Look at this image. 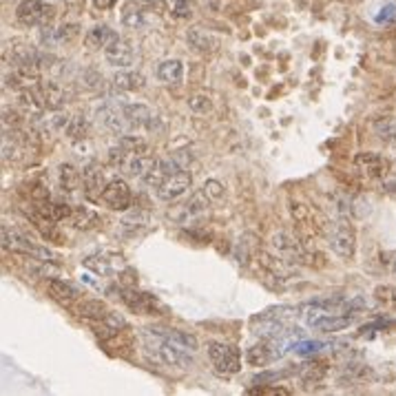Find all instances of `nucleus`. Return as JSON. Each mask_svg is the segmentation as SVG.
<instances>
[{
	"mask_svg": "<svg viewBox=\"0 0 396 396\" xmlns=\"http://www.w3.org/2000/svg\"><path fill=\"white\" fill-rule=\"evenodd\" d=\"M186 40H188V44L193 47L195 51H199V53H213V51H217L220 47H222V40L217 38V35L211 33V31L197 29V27L188 31Z\"/></svg>",
	"mask_w": 396,
	"mask_h": 396,
	"instance_id": "a211bd4d",
	"label": "nucleus"
},
{
	"mask_svg": "<svg viewBox=\"0 0 396 396\" xmlns=\"http://www.w3.org/2000/svg\"><path fill=\"white\" fill-rule=\"evenodd\" d=\"M396 20V3H386L379 11H377V16H374V22L377 25H390V22Z\"/></svg>",
	"mask_w": 396,
	"mask_h": 396,
	"instance_id": "e433bc0d",
	"label": "nucleus"
},
{
	"mask_svg": "<svg viewBox=\"0 0 396 396\" xmlns=\"http://www.w3.org/2000/svg\"><path fill=\"white\" fill-rule=\"evenodd\" d=\"M392 268H394V272H396V259L392 261Z\"/></svg>",
	"mask_w": 396,
	"mask_h": 396,
	"instance_id": "49530a36",
	"label": "nucleus"
},
{
	"mask_svg": "<svg viewBox=\"0 0 396 396\" xmlns=\"http://www.w3.org/2000/svg\"><path fill=\"white\" fill-rule=\"evenodd\" d=\"M47 292L53 299V302L63 304V306H71L80 299V290L76 286H71L69 281L63 279H49V286H47Z\"/></svg>",
	"mask_w": 396,
	"mask_h": 396,
	"instance_id": "aec40b11",
	"label": "nucleus"
},
{
	"mask_svg": "<svg viewBox=\"0 0 396 396\" xmlns=\"http://www.w3.org/2000/svg\"><path fill=\"white\" fill-rule=\"evenodd\" d=\"M188 106L193 109L195 113H208L213 109L211 104V98H206V95H193V98L188 100Z\"/></svg>",
	"mask_w": 396,
	"mask_h": 396,
	"instance_id": "58836bf2",
	"label": "nucleus"
},
{
	"mask_svg": "<svg viewBox=\"0 0 396 396\" xmlns=\"http://www.w3.org/2000/svg\"><path fill=\"white\" fill-rule=\"evenodd\" d=\"M144 85H147V80L138 71H119L113 78V87L117 91H140L144 89Z\"/></svg>",
	"mask_w": 396,
	"mask_h": 396,
	"instance_id": "c756f323",
	"label": "nucleus"
},
{
	"mask_svg": "<svg viewBox=\"0 0 396 396\" xmlns=\"http://www.w3.org/2000/svg\"><path fill=\"white\" fill-rule=\"evenodd\" d=\"M82 184H85V195L91 201L102 199V193L106 188V179H104V169L100 162H91L89 166H85V173H82Z\"/></svg>",
	"mask_w": 396,
	"mask_h": 396,
	"instance_id": "f8f14e48",
	"label": "nucleus"
},
{
	"mask_svg": "<svg viewBox=\"0 0 396 396\" xmlns=\"http://www.w3.org/2000/svg\"><path fill=\"white\" fill-rule=\"evenodd\" d=\"M122 302L135 315H155L158 310H166L158 297H153L149 292H140L135 288H122Z\"/></svg>",
	"mask_w": 396,
	"mask_h": 396,
	"instance_id": "1a4fd4ad",
	"label": "nucleus"
},
{
	"mask_svg": "<svg viewBox=\"0 0 396 396\" xmlns=\"http://www.w3.org/2000/svg\"><path fill=\"white\" fill-rule=\"evenodd\" d=\"M158 80L164 82V85H169V87L182 85V80H184L182 60H164V63L158 67Z\"/></svg>",
	"mask_w": 396,
	"mask_h": 396,
	"instance_id": "5701e85b",
	"label": "nucleus"
},
{
	"mask_svg": "<svg viewBox=\"0 0 396 396\" xmlns=\"http://www.w3.org/2000/svg\"><path fill=\"white\" fill-rule=\"evenodd\" d=\"M208 356L220 377H233L242 370V352H239L237 345L224 341H208Z\"/></svg>",
	"mask_w": 396,
	"mask_h": 396,
	"instance_id": "f03ea898",
	"label": "nucleus"
},
{
	"mask_svg": "<svg viewBox=\"0 0 396 396\" xmlns=\"http://www.w3.org/2000/svg\"><path fill=\"white\" fill-rule=\"evenodd\" d=\"M78 33H80V27L76 25V22H69V25H63L58 29L47 27L42 31V40H44V44H49V47H58V44H67L71 40H76Z\"/></svg>",
	"mask_w": 396,
	"mask_h": 396,
	"instance_id": "412c9836",
	"label": "nucleus"
},
{
	"mask_svg": "<svg viewBox=\"0 0 396 396\" xmlns=\"http://www.w3.org/2000/svg\"><path fill=\"white\" fill-rule=\"evenodd\" d=\"M115 38V33L111 31V27L106 25H95L87 31L85 35V44L87 49L91 51H98V49H106V44H109L111 40Z\"/></svg>",
	"mask_w": 396,
	"mask_h": 396,
	"instance_id": "bb28decb",
	"label": "nucleus"
},
{
	"mask_svg": "<svg viewBox=\"0 0 396 396\" xmlns=\"http://www.w3.org/2000/svg\"><path fill=\"white\" fill-rule=\"evenodd\" d=\"M113 3L115 0H93V5H95V9H111L113 7Z\"/></svg>",
	"mask_w": 396,
	"mask_h": 396,
	"instance_id": "c03bdc74",
	"label": "nucleus"
},
{
	"mask_svg": "<svg viewBox=\"0 0 396 396\" xmlns=\"http://www.w3.org/2000/svg\"><path fill=\"white\" fill-rule=\"evenodd\" d=\"M3 246L7 250H14V253H22V255H29V257L56 259V255L51 253V250H47L35 242H31L29 235L20 233L18 228H11V226H3Z\"/></svg>",
	"mask_w": 396,
	"mask_h": 396,
	"instance_id": "7ed1b4c3",
	"label": "nucleus"
},
{
	"mask_svg": "<svg viewBox=\"0 0 396 396\" xmlns=\"http://www.w3.org/2000/svg\"><path fill=\"white\" fill-rule=\"evenodd\" d=\"M270 242H272V248L279 253V257L286 259L288 263L297 261V259L304 261V244L299 242L295 235L281 231V233H274Z\"/></svg>",
	"mask_w": 396,
	"mask_h": 396,
	"instance_id": "ddd939ff",
	"label": "nucleus"
},
{
	"mask_svg": "<svg viewBox=\"0 0 396 396\" xmlns=\"http://www.w3.org/2000/svg\"><path fill=\"white\" fill-rule=\"evenodd\" d=\"M71 224H74L78 231H93V228L100 226V215L91 211V208H85V206H74V213H71Z\"/></svg>",
	"mask_w": 396,
	"mask_h": 396,
	"instance_id": "c85d7f7f",
	"label": "nucleus"
},
{
	"mask_svg": "<svg viewBox=\"0 0 396 396\" xmlns=\"http://www.w3.org/2000/svg\"><path fill=\"white\" fill-rule=\"evenodd\" d=\"M392 326V321H386V319H381V321H374V323H368V326L361 328L363 334H370V332H377V330H386Z\"/></svg>",
	"mask_w": 396,
	"mask_h": 396,
	"instance_id": "79ce46f5",
	"label": "nucleus"
},
{
	"mask_svg": "<svg viewBox=\"0 0 396 396\" xmlns=\"http://www.w3.org/2000/svg\"><path fill=\"white\" fill-rule=\"evenodd\" d=\"M109 306H106L102 299H85V302H80L76 306V315L80 319H87V321H100L102 317L109 315Z\"/></svg>",
	"mask_w": 396,
	"mask_h": 396,
	"instance_id": "b1692460",
	"label": "nucleus"
},
{
	"mask_svg": "<svg viewBox=\"0 0 396 396\" xmlns=\"http://www.w3.org/2000/svg\"><path fill=\"white\" fill-rule=\"evenodd\" d=\"M124 328H126V319L119 315V312H109V315L102 317L100 321H95L93 332L100 341H111L119 337Z\"/></svg>",
	"mask_w": 396,
	"mask_h": 396,
	"instance_id": "dca6fc26",
	"label": "nucleus"
},
{
	"mask_svg": "<svg viewBox=\"0 0 396 396\" xmlns=\"http://www.w3.org/2000/svg\"><path fill=\"white\" fill-rule=\"evenodd\" d=\"M374 297L379 304L396 310V286H379L374 290Z\"/></svg>",
	"mask_w": 396,
	"mask_h": 396,
	"instance_id": "c9c22d12",
	"label": "nucleus"
},
{
	"mask_svg": "<svg viewBox=\"0 0 396 396\" xmlns=\"http://www.w3.org/2000/svg\"><path fill=\"white\" fill-rule=\"evenodd\" d=\"M85 266L93 272L102 274V277H117L119 272H124L126 263L124 257L117 253H95L85 257Z\"/></svg>",
	"mask_w": 396,
	"mask_h": 396,
	"instance_id": "6e6552de",
	"label": "nucleus"
},
{
	"mask_svg": "<svg viewBox=\"0 0 396 396\" xmlns=\"http://www.w3.org/2000/svg\"><path fill=\"white\" fill-rule=\"evenodd\" d=\"M122 109H124V115L129 119V124L133 131L142 129V126H149L153 129V113L149 106H144V104H122Z\"/></svg>",
	"mask_w": 396,
	"mask_h": 396,
	"instance_id": "4be33fe9",
	"label": "nucleus"
},
{
	"mask_svg": "<svg viewBox=\"0 0 396 396\" xmlns=\"http://www.w3.org/2000/svg\"><path fill=\"white\" fill-rule=\"evenodd\" d=\"M190 182H193V179H190V173H186V171H177V173H173V175H166L164 177V182L155 188L158 190V197L162 199V201H173V199H177V197H182L186 190L190 188Z\"/></svg>",
	"mask_w": 396,
	"mask_h": 396,
	"instance_id": "9d476101",
	"label": "nucleus"
},
{
	"mask_svg": "<svg viewBox=\"0 0 396 396\" xmlns=\"http://www.w3.org/2000/svg\"><path fill=\"white\" fill-rule=\"evenodd\" d=\"M138 3H142V5H149V7H164V0H138Z\"/></svg>",
	"mask_w": 396,
	"mask_h": 396,
	"instance_id": "a18cd8bd",
	"label": "nucleus"
},
{
	"mask_svg": "<svg viewBox=\"0 0 396 396\" xmlns=\"http://www.w3.org/2000/svg\"><path fill=\"white\" fill-rule=\"evenodd\" d=\"M158 162L160 160L151 158V155H147V153H133V155H129V160L122 164V171H126L129 175H133V177L144 179L155 169V166H158Z\"/></svg>",
	"mask_w": 396,
	"mask_h": 396,
	"instance_id": "6ab92c4d",
	"label": "nucleus"
},
{
	"mask_svg": "<svg viewBox=\"0 0 396 396\" xmlns=\"http://www.w3.org/2000/svg\"><path fill=\"white\" fill-rule=\"evenodd\" d=\"M299 377H302L308 386H319V383L328 377V363L326 361H310L304 363L299 370Z\"/></svg>",
	"mask_w": 396,
	"mask_h": 396,
	"instance_id": "7c9ffc66",
	"label": "nucleus"
},
{
	"mask_svg": "<svg viewBox=\"0 0 396 396\" xmlns=\"http://www.w3.org/2000/svg\"><path fill=\"white\" fill-rule=\"evenodd\" d=\"M56 9L44 0H22L16 7V18L25 27H44L53 20Z\"/></svg>",
	"mask_w": 396,
	"mask_h": 396,
	"instance_id": "39448f33",
	"label": "nucleus"
},
{
	"mask_svg": "<svg viewBox=\"0 0 396 396\" xmlns=\"http://www.w3.org/2000/svg\"><path fill=\"white\" fill-rule=\"evenodd\" d=\"M144 352L149 354L151 361L164 368H175V370H188L193 368V352L184 350V347L175 345L173 341L164 339L162 334H158L153 328L144 330Z\"/></svg>",
	"mask_w": 396,
	"mask_h": 396,
	"instance_id": "f257e3e1",
	"label": "nucleus"
},
{
	"mask_svg": "<svg viewBox=\"0 0 396 396\" xmlns=\"http://www.w3.org/2000/svg\"><path fill=\"white\" fill-rule=\"evenodd\" d=\"M58 179H60V186H63V190H67V193H74V190H78L80 184H82V173H78V169L74 164H60Z\"/></svg>",
	"mask_w": 396,
	"mask_h": 396,
	"instance_id": "2f4dec72",
	"label": "nucleus"
},
{
	"mask_svg": "<svg viewBox=\"0 0 396 396\" xmlns=\"http://www.w3.org/2000/svg\"><path fill=\"white\" fill-rule=\"evenodd\" d=\"M122 25L129 29H142L147 27V11L140 9L138 3H126L122 9Z\"/></svg>",
	"mask_w": 396,
	"mask_h": 396,
	"instance_id": "473e14b6",
	"label": "nucleus"
},
{
	"mask_svg": "<svg viewBox=\"0 0 396 396\" xmlns=\"http://www.w3.org/2000/svg\"><path fill=\"white\" fill-rule=\"evenodd\" d=\"M208 208H211L208 195L204 193V190H197V193L190 195V199H186L184 204H179V206H175L169 213V220H173L179 226H188V224L197 222L199 217H204V215L208 213Z\"/></svg>",
	"mask_w": 396,
	"mask_h": 396,
	"instance_id": "20e7f679",
	"label": "nucleus"
},
{
	"mask_svg": "<svg viewBox=\"0 0 396 396\" xmlns=\"http://www.w3.org/2000/svg\"><path fill=\"white\" fill-rule=\"evenodd\" d=\"M33 89H35V95H38V100H40V106L42 109H49V111L63 109L67 98H69L67 91L60 85H56V82H38Z\"/></svg>",
	"mask_w": 396,
	"mask_h": 396,
	"instance_id": "4468645a",
	"label": "nucleus"
},
{
	"mask_svg": "<svg viewBox=\"0 0 396 396\" xmlns=\"http://www.w3.org/2000/svg\"><path fill=\"white\" fill-rule=\"evenodd\" d=\"M65 135H67L71 142H82V140H87V135H89V124H87V119L82 117V115L71 117V119H69V126H67V131H65Z\"/></svg>",
	"mask_w": 396,
	"mask_h": 396,
	"instance_id": "72a5a7b5",
	"label": "nucleus"
},
{
	"mask_svg": "<svg viewBox=\"0 0 396 396\" xmlns=\"http://www.w3.org/2000/svg\"><path fill=\"white\" fill-rule=\"evenodd\" d=\"M323 347H328V343H321V341H299L292 343V350L297 354H317Z\"/></svg>",
	"mask_w": 396,
	"mask_h": 396,
	"instance_id": "4c0bfd02",
	"label": "nucleus"
},
{
	"mask_svg": "<svg viewBox=\"0 0 396 396\" xmlns=\"http://www.w3.org/2000/svg\"><path fill=\"white\" fill-rule=\"evenodd\" d=\"M106 208L111 211H117V213H124L131 208V201H133V195H131V188L124 179H111L109 184H106L104 193H102V199H100Z\"/></svg>",
	"mask_w": 396,
	"mask_h": 396,
	"instance_id": "0eeeda50",
	"label": "nucleus"
},
{
	"mask_svg": "<svg viewBox=\"0 0 396 396\" xmlns=\"http://www.w3.org/2000/svg\"><path fill=\"white\" fill-rule=\"evenodd\" d=\"M204 193L208 195V199L222 201L224 199V186L217 182V179H208V182L204 184Z\"/></svg>",
	"mask_w": 396,
	"mask_h": 396,
	"instance_id": "ea45409f",
	"label": "nucleus"
},
{
	"mask_svg": "<svg viewBox=\"0 0 396 396\" xmlns=\"http://www.w3.org/2000/svg\"><path fill=\"white\" fill-rule=\"evenodd\" d=\"M352 317H347V315H339V312H334V315H323L319 321H315V330L319 332H326V334H332V332H341L345 328H350L352 326Z\"/></svg>",
	"mask_w": 396,
	"mask_h": 396,
	"instance_id": "a878e982",
	"label": "nucleus"
},
{
	"mask_svg": "<svg viewBox=\"0 0 396 396\" xmlns=\"http://www.w3.org/2000/svg\"><path fill=\"white\" fill-rule=\"evenodd\" d=\"M3 153L7 162H16V164L27 162L29 155L33 153L29 135H22V133H14L11 138L7 135L3 142Z\"/></svg>",
	"mask_w": 396,
	"mask_h": 396,
	"instance_id": "2eb2a0df",
	"label": "nucleus"
},
{
	"mask_svg": "<svg viewBox=\"0 0 396 396\" xmlns=\"http://www.w3.org/2000/svg\"><path fill=\"white\" fill-rule=\"evenodd\" d=\"M250 394H283V396H288L290 392L288 390H283V388H257V390H248Z\"/></svg>",
	"mask_w": 396,
	"mask_h": 396,
	"instance_id": "37998d69",
	"label": "nucleus"
},
{
	"mask_svg": "<svg viewBox=\"0 0 396 396\" xmlns=\"http://www.w3.org/2000/svg\"><path fill=\"white\" fill-rule=\"evenodd\" d=\"M158 334H162L164 339H169L173 341L175 345L179 347H184V350L188 352H195L197 347H199V341L195 334H190V332H184V330H175V328H153Z\"/></svg>",
	"mask_w": 396,
	"mask_h": 396,
	"instance_id": "393cba45",
	"label": "nucleus"
},
{
	"mask_svg": "<svg viewBox=\"0 0 396 396\" xmlns=\"http://www.w3.org/2000/svg\"><path fill=\"white\" fill-rule=\"evenodd\" d=\"M173 14L177 18L190 16V3H188V0H173Z\"/></svg>",
	"mask_w": 396,
	"mask_h": 396,
	"instance_id": "a19ab883",
	"label": "nucleus"
},
{
	"mask_svg": "<svg viewBox=\"0 0 396 396\" xmlns=\"http://www.w3.org/2000/svg\"><path fill=\"white\" fill-rule=\"evenodd\" d=\"M354 166L365 177H383L388 171V162L381 158L379 153H358L354 158Z\"/></svg>",
	"mask_w": 396,
	"mask_h": 396,
	"instance_id": "f3484780",
	"label": "nucleus"
},
{
	"mask_svg": "<svg viewBox=\"0 0 396 396\" xmlns=\"http://www.w3.org/2000/svg\"><path fill=\"white\" fill-rule=\"evenodd\" d=\"M328 244L339 257H343V259L354 257V253H356V233H354V228L347 222L334 224L328 231Z\"/></svg>",
	"mask_w": 396,
	"mask_h": 396,
	"instance_id": "423d86ee",
	"label": "nucleus"
},
{
	"mask_svg": "<svg viewBox=\"0 0 396 396\" xmlns=\"http://www.w3.org/2000/svg\"><path fill=\"white\" fill-rule=\"evenodd\" d=\"M104 56L113 67H131L135 63V47L129 38H117L115 35V38L106 44Z\"/></svg>",
	"mask_w": 396,
	"mask_h": 396,
	"instance_id": "9b49d317",
	"label": "nucleus"
},
{
	"mask_svg": "<svg viewBox=\"0 0 396 396\" xmlns=\"http://www.w3.org/2000/svg\"><path fill=\"white\" fill-rule=\"evenodd\" d=\"M374 131L383 142H396V119H379L374 124Z\"/></svg>",
	"mask_w": 396,
	"mask_h": 396,
	"instance_id": "f704fd0d",
	"label": "nucleus"
},
{
	"mask_svg": "<svg viewBox=\"0 0 396 396\" xmlns=\"http://www.w3.org/2000/svg\"><path fill=\"white\" fill-rule=\"evenodd\" d=\"M374 379V372H372L370 365H358V363H350L345 365L343 374H341V383L345 386H363V383Z\"/></svg>",
	"mask_w": 396,
	"mask_h": 396,
	"instance_id": "cd10ccee",
	"label": "nucleus"
}]
</instances>
